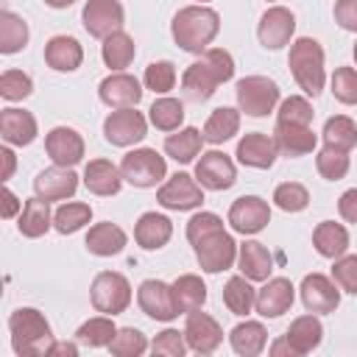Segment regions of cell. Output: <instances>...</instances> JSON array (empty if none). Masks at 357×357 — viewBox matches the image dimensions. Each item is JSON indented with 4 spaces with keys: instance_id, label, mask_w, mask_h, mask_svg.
<instances>
[{
    "instance_id": "1",
    "label": "cell",
    "mask_w": 357,
    "mask_h": 357,
    "mask_svg": "<svg viewBox=\"0 0 357 357\" xmlns=\"http://www.w3.org/2000/svg\"><path fill=\"white\" fill-rule=\"evenodd\" d=\"M220 31V14L209 6H184L176 11L173 22H170V33L176 39V45L187 53H204L209 50V45L215 42Z\"/></svg>"
},
{
    "instance_id": "2",
    "label": "cell",
    "mask_w": 357,
    "mask_h": 357,
    "mask_svg": "<svg viewBox=\"0 0 357 357\" xmlns=\"http://www.w3.org/2000/svg\"><path fill=\"white\" fill-rule=\"evenodd\" d=\"M290 73L298 84V89H304V95L318 98L324 92L326 84V67H324V47L318 39L312 36H298L290 45V56H287Z\"/></svg>"
},
{
    "instance_id": "3",
    "label": "cell",
    "mask_w": 357,
    "mask_h": 357,
    "mask_svg": "<svg viewBox=\"0 0 357 357\" xmlns=\"http://www.w3.org/2000/svg\"><path fill=\"white\" fill-rule=\"evenodd\" d=\"M8 332H11V346L20 357H36L45 354L47 346L53 343V332L47 318L36 307H20L8 315Z\"/></svg>"
},
{
    "instance_id": "4",
    "label": "cell",
    "mask_w": 357,
    "mask_h": 357,
    "mask_svg": "<svg viewBox=\"0 0 357 357\" xmlns=\"http://www.w3.org/2000/svg\"><path fill=\"white\" fill-rule=\"evenodd\" d=\"M120 173L131 187L148 190L162 184V178L167 176V162L156 148H134L123 156Z\"/></svg>"
},
{
    "instance_id": "5",
    "label": "cell",
    "mask_w": 357,
    "mask_h": 357,
    "mask_svg": "<svg viewBox=\"0 0 357 357\" xmlns=\"http://www.w3.org/2000/svg\"><path fill=\"white\" fill-rule=\"evenodd\" d=\"M92 307L103 315H120L131 304V282L117 271H100L89 284Z\"/></svg>"
},
{
    "instance_id": "6",
    "label": "cell",
    "mask_w": 357,
    "mask_h": 357,
    "mask_svg": "<svg viewBox=\"0 0 357 357\" xmlns=\"http://www.w3.org/2000/svg\"><path fill=\"white\" fill-rule=\"evenodd\" d=\"M237 109L248 117H265L279 106V84L268 75H245L237 81Z\"/></svg>"
},
{
    "instance_id": "7",
    "label": "cell",
    "mask_w": 357,
    "mask_h": 357,
    "mask_svg": "<svg viewBox=\"0 0 357 357\" xmlns=\"http://www.w3.org/2000/svg\"><path fill=\"white\" fill-rule=\"evenodd\" d=\"M145 134H148V120H145L142 112H137V106H131V109H114L103 120V137H106L109 145L128 148V145L142 142Z\"/></svg>"
},
{
    "instance_id": "8",
    "label": "cell",
    "mask_w": 357,
    "mask_h": 357,
    "mask_svg": "<svg viewBox=\"0 0 357 357\" xmlns=\"http://www.w3.org/2000/svg\"><path fill=\"white\" fill-rule=\"evenodd\" d=\"M159 206L170 212H190L204 204V187L190 173H173L159 190H156Z\"/></svg>"
},
{
    "instance_id": "9",
    "label": "cell",
    "mask_w": 357,
    "mask_h": 357,
    "mask_svg": "<svg viewBox=\"0 0 357 357\" xmlns=\"http://www.w3.org/2000/svg\"><path fill=\"white\" fill-rule=\"evenodd\" d=\"M192 248H195V259H198L201 271L220 273V271H229L237 262V248L240 245L234 243V237L226 229H220V231L198 240Z\"/></svg>"
},
{
    "instance_id": "10",
    "label": "cell",
    "mask_w": 357,
    "mask_h": 357,
    "mask_svg": "<svg viewBox=\"0 0 357 357\" xmlns=\"http://www.w3.org/2000/svg\"><path fill=\"white\" fill-rule=\"evenodd\" d=\"M81 22L89 36L106 39L114 31H123L126 22V8L120 0H86L81 11Z\"/></svg>"
},
{
    "instance_id": "11",
    "label": "cell",
    "mask_w": 357,
    "mask_h": 357,
    "mask_svg": "<svg viewBox=\"0 0 357 357\" xmlns=\"http://www.w3.org/2000/svg\"><path fill=\"white\" fill-rule=\"evenodd\" d=\"M137 304L139 310L153 318V321H173L178 315V307H176V296H173V284L162 282V279H145L139 282L137 287Z\"/></svg>"
},
{
    "instance_id": "12",
    "label": "cell",
    "mask_w": 357,
    "mask_h": 357,
    "mask_svg": "<svg viewBox=\"0 0 357 357\" xmlns=\"http://www.w3.org/2000/svg\"><path fill=\"white\" fill-rule=\"evenodd\" d=\"M195 178L204 190H212V192H223L229 187H234L237 181V167L231 162L229 153L223 151H206L201 153V159L195 162Z\"/></svg>"
},
{
    "instance_id": "13",
    "label": "cell",
    "mask_w": 357,
    "mask_h": 357,
    "mask_svg": "<svg viewBox=\"0 0 357 357\" xmlns=\"http://www.w3.org/2000/svg\"><path fill=\"white\" fill-rule=\"evenodd\" d=\"M301 304L307 312H315V315H329L337 310L340 304V287L335 279L324 276V273H307L301 279Z\"/></svg>"
},
{
    "instance_id": "14",
    "label": "cell",
    "mask_w": 357,
    "mask_h": 357,
    "mask_svg": "<svg viewBox=\"0 0 357 357\" xmlns=\"http://www.w3.org/2000/svg\"><path fill=\"white\" fill-rule=\"evenodd\" d=\"M293 33H296V17L290 8H284V6L265 8V14L259 17V25H257V36H259L262 47L282 50L284 45H290Z\"/></svg>"
},
{
    "instance_id": "15",
    "label": "cell",
    "mask_w": 357,
    "mask_h": 357,
    "mask_svg": "<svg viewBox=\"0 0 357 357\" xmlns=\"http://www.w3.org/2000/svg\"><path fill=\"white\" fill-rule=\"evenodd\" d=\"M271 223V206L259 195H240L229 206V226L237 234H259Z\"/></svg>"
},
{
    "instance_id": "16",
    "label": "cell",
    "mask_w": 357,
    "mask_h": 357,
    "mask_svg": "<svg viewBox=\"0 0 357 357\" xmlns=\"http://www.w3.org/2000/svg\"><path fill=\"white\" fill-rule=\"evenodd\" d=\"M142 84L137 75L120 70V73H109L100 84H98V95L109 109H131L142 100Z\"/></svg>"
},
{
    "instance_id": "17",
    "label": "cell",
    "mask_w": 357,
    "mask_h": 357,
    "mask_svg": "<svg viewBox=\"0 0 357 357\" xmlns=\"http://www.w3.org/2000/svg\"><path fill=\"white\" fill-rule=\"evenodd\" d=\"M184 337H187L190 351H195V354H212L223 343V329H220V324L209 312L192 310V312H187Z\"/></svg>"
},
{
    "instance_id": "18",
    "label": "cell",
    "mask_w": 357,
    "mask_h": 357,
    "mask_svg": "<svg viewBox=\"0 0 357 357\" xmlns=\"http://www.w3.org/2000/svg\"><path fill=\"white\" fill-rule=\"evenodd\" d=\"M296 301V287L287 276H271L265 279V284L257 290V301H254V310L262 315V318H279L284 315Z\"/></svg>"
},
{
    "instance_id": "19",
    "label": "cell",
    "mask_w": 357,
    "mask_h": 357,
    "mask_svg": "<svg viewBox=\"0 0 357 357\" xmlns=\"http://www.w3.org/2000/svg\"><path fill=\"white\" fill-rule=\"evenodd\" d=\"M45 151L47 156L53 159V165H61V167H75L81 159H84V137L70 128V126H56L47 131L45 137Z\"/></svg>"
},
{
    "instance_id": "20",
    "label": "cell",
    "mask_w": 357,
    "mask_h": 357,
    "mask_svg": "<svg viewBox=\"0 0 357 357\" xmlns=\"http://www.w3.org/2000/svg\"><path fill=\"white\" fill-rule=\"evenodd\" d=\"M237 162L245 165V167H257V170H268L276 156H279V148H276V139L273 134H262V131H251V134H243L237 139Z\"/></svg>"
},
{
    "instance_id": "21",
    "label": "cell",
    "mask_w": 357,
    "mask_h": 357,
    "mask_svg": "<svg viewBox=\"0 0 357 357\" xmlns=\"http://www.w3.org/2000/svg\"><path fill=\"white\" fill-rule=\"evenodd\" d=\"M75 190H78V176L73 173V167L53 165L36 173L33 178V192L45 201H67L75 195Z\"/></svg>"
},
{
    "instance_id": "22",
    "label": "cell",
    "mask_w": 357,
    "mask_h": 357,
    "mask_svg": "<svg viewBox=\"0 0 357 357\" xmlns=\"http://www.w3.org/2000/svg\"><path fill=\"white\" fill-rule=\"evenodd\" d=\"M273 139H276L279 153H284V156H307L318 145V134L312 131V126L279 123V120L273 126Z\"/></svg>"
},
{
    "instance_id": "23",
    "label": "cell",
    "mask_w": 357,
    "mask_h": 357,
    "mask_svg": "<svg viewBox=\"0 0 357 357\" xmlns=\"http://www.w3.org/2000/svg\"><path fill=\"white\" fill-rule=\"evenodd\" d=\"M39 134V126H36V117L25 109H3L0 112V137L6 139V145H31Z\"/></svg>"
},
{
    "instance_id": "24",
    "label": "cell",
    "mask_w": 357,
    "mask_h": 357,
    "mask_svg": "<svg viewBox=\"0 0 357 357\" xmlns=\"http://www.w3.org/2000/svg\"><path fill=\"white\" fill-rule=\"evenodd\" d=\"M84 61V47L75 36H67V33H59V36H50L47 45H45V64L56 73H73L78 70Z\"/></svg>"
},
{
    "instance_id": "25",
    "label": "cell",
    "mask_w": 357,
    "mask_h": 357,
    "mask_svg": "<svg viewBox=\"0 0 357 357\" xmlns=\"http://www.w3.org/2000/svg\"><path fill=\"white\" fill-rule=\"evenodd\" d=\"M220 84H223L220 75H218L204 59L195 61V64H190V67L184 70V75H181L184 98L192 100V103H204V100H209V98L218 92Z\"/></svg>"
},
{
    "instance_id": "26",
    "label": "cell",
    "mask_w": 357,
    "mask_h": 357,
    "mask_svg": "<svg viewBox=\"0 0 357 357\" xmlns=\"http://www.w3.org/2000/svg\"><path fill=\"white\" fill-rule=\"evenodd\" d=\"M170 237H173V223L162 212H142L139 220L134 223V240L145 251H159L162 245H167Z\"/></svg>"
},
{
    "instance_id": "27",
    "label": "cell",
    "mask_w": 357,
    "mask_h": 357,
    "mask_svg": "<svg viewBox=\"0 0 357 357\" xmlns=\"http://www.w3.org/2000/svg\"><path fill=\"white\" fill-rule=\"evenodd\" d=\"M84 187L92 192V195H117L120 187H123V173L114 162L109 159H92L86 167H84Z\"/></svg>"
},
{
    "instance_id": "28",
    "label": "cell",
    "mask_w": 357,
    "mask_h": 357,
    "mask_svg": "<svg viewBox=\"0 0 357 357\" xmlns=\"http://www.w3.org/2000/svg\"><path fill=\"white\" fill-rule=\"evenodd\" d=\"M47 229H53V212H50V201L33 195L22 204V212L17 218V231L28 240H36L42 234H47Z\"/></svg>"
},
{
    "instance_id": "29",
    "label": "cell",
    "mask_w": 357,
    "mask_h": 357,
    "mask_svg": "<svg viewBox=\"0 0 357 357\" xmlns=\"http://www.w3.org/2000/svg\"><path fill=\"white\" fill-rule=\"evenodd\" d=\"M237 268L245 279L251 282H265L271 279V271H273V257L271 251L257 243V240H245L240 248H237Z\"/></svg>"
},
{
    "instance_id": "30",
    "label": "cell",
    "mask_w": 357,
    "mask_h": 357,
    "mask_svg": "<svg viewBox=\"0 0 357 357\" xmlns=\"http://www.w3.org/2000/svg\"><path fill=\"white\" fill-rule=\"evenodd\" d=\"M126 243H128L126 231L117 223H109V220L95 223L86 231V251L95 254V257H114L126 248Z\"/></svg>"
},
{
    "instance_id": "31",
    "label": "cell",
    "mask_w": 357,
    "mask_h": 357,
    "mask_svg": "<svg viewBox=\"0 0 357 357\" xmlns=\"http://www.w3.org/2000/svg\"><path fill=\"white\" fill-rule=\"evenodd\" d=\"M284 337L290 340V346L296 349L298 357H301V354H310V351H315V349L321 346V340H324V324L318 321L315 312L298 315V318L290 324V329H287Z\"/></svg>"
},
{
    "instance_id": "32",
    "label": "cell",
    "mask_w": 357,
    "mask_h": 357,
    "mask_svg": "<svg viewBox=\"0 0 357 357\" xmlns=\"http://www.w3.org/2000/svg\"><path fill=\"white\" fill-rule=\"evenodd\" d=\"M312 245L321 257L326 259H337L349 251V231L343 223H335V220H321L315 229H312Z\"/></svg>"
},
{
    "instance_id": "33",
    "label": "cell",
    "mask_w": 357,
    "mask_h": 357,
    "mask_svg": "<svg viewBox=\"0 0 357 357\" xmlns=\"http://www.w3.org/2000/svg\"><path fill=\"white\" fill-rule=\"evenodd\" d=\"M231 351L240 357H257L268 346V329L259 321H243L229 332Z\"/></svg>"
},
{
    "instance_id": "34",
    "label": "cell",
    "mask_w": 357,
    "mask_h": 357,
    "mask_svg": "<svg viewBox=\"0 0 357 357\" xmlns=\"http://www.w3.org/2000/svg\"><path fill=\"white\" fill-rule=\"evenodd\" d=\"M201 148H204V134L192 126L187 128H178L173 134L165 137V153L181 165L187 162H195V156H201Z\"/></svg>"
},
{
    "instance_id": "35",
    "label": "cell",
    "mask_w": 357,
    "mask_h": 357,
    "mask_svg": "<svg viewBox=\"0 0 357 357\" xmlns=\"http://www.w3.org/2000/svg\"><path fill=\"white\" fill-rule=\"evenodd\" d=\"M100 56H103V64H106L112 73H120V70H126V67L134 61V56H137V45H134L131 33H126V31H114L112 36L103 39V45H100Z\"/></svg>"
},
{
    "instance_id": "36",
    "label": "cell",
    "mask_w": 357,
    "mask_h": 357,
    "mask_svg": "<svg viewBox=\"0 0 357 357\" xmlns=\"http://www.w3.org/2000/svg\"><path fill=\"white\" fill-rule=\"evenodd\" d=\"M240 131V109H231V106H218L206 123H204V142H212V145H220L226 139H231L234 134Z\"/></svg>"
},
{
    "instance_id": "37",
    "label": "cell",
    "mask_w": 357,
    "mask_h": 357,
    "mask_svg": "<svg viewBox=\"0 0 357 357\" xmlns=\"http://www.w3.org/2000/svg\"><path fill=\"white\" fill-rule=\"evenodd\" d=\"M148 120L153 128L159 131H178L181 123H184V103L178 98H170V95H162L151 103L148 109Z\"/></svg>"
},
{
    "instance_id": "38",
    "label": "cell",
    "mask_w": 357,
    "mask_h": 357,
    "mask_svg": "<svg viewBox=\"0 0 357 357\" xmlns=\"http://www.w3.org/2000/svg\"><path fill=\"white\" fill-rule=\"evenodd\" d=\"M173 296H176L178 312H192L206 304V284L195 273H181L173 282Z\"/></svg>"
},
{
    "instance_id": "39",
    "label": "cell",
    "mask_w": 357,
    "mask_h": 357,
    "mask_svg": "<svg viewBox=\"0 0 357 357\" xmlns=\"http://www.w3.org/2000/svg\"><path fill=\"white\" fill-rule=\"evenodd\" d=\"M28 45V22L14 11H0V53L11 56Z\"/></svg>"
},
{
    "instance_id": "40",
    "label": "cell",
    "mask_w": 357,
    "mask_h": 357,
    "mask_svg": "<svg viewBox=\"0 0 357 357\" xmlns=\"http://www.w3.org/2000/svg\"><path fill=\"white\" fill-rule=\"evenodd\" d=\"M254 301H257V290L251 287V279H245L243 273L240 276H231L223 287V304L231 315H248L254 310Z\"/></svg>"
},
{
    "instance_id": "41",
    "label": "cell",
    "mask_w": 357,
    "mask_h": 357,
    "mask_svg": "<svg viewBox=\"0 0 357 357\" xmlns=\"http://www.w3.org/2000/svg\"><path fill=\"white\" fill-rule=\"evenodd\" d=\"M92 220V206L84 201H64L56 212H53V229L59 234H75L78 229H84Z\"/></svg>"
},
{
    "instance_id": "42",
    "label": "cell",
    "mask_w": 357,
    "mask_h": 357,
    "mask_svg": "<svg viewBox=\"0 0 357 357\" xmlns=\"http://www.w3.org/2000/svg\"><path fill=\"white\" fill-rule=\"evenodd\" d=\"M324 145H332V148H340V151H351L357 148V123L346 114H335L324 123Z\"/></svg>"
},
{
    "instance_id": "43",
    "label": "cell",
    "mask_w": 357,
    "mask_h": 357,
    "mask_svg": "<svg viewBox=\"0 0 357 357\" xmlns=\"http://www.w3.org/2000/svg\"><path fill=\"white\" fill-rule=\"evenodd\" d=\"M117 335V326L112 321V315H95L89 321H84L75 332V340L84 343V346H92V349H100V346H109L112 337Z\"/></svg>"
},
{
    "instance_id": "44",
    "label": "cell",
    "mask_w": 357,
    "mask_h": 357,
    "mask_svg": "<svg viewBox=\"0 0 357 357\" xmlns=\"http://www.w3.org/2000/svg\"><path fill=\"white\" fill-rule=\"evenodd\" d=\"M349 165H351L349 151H340V148H332V145H324L315 156V170L326 181H340L349 173Z\"/></svg>"
},
{
    "instance_id": "45",
    "label": "cell",
    "mask_w": 357,
    "mask_h": 357,
    "mask_svg": "<svg viewBox=\"0 0 357 357\" xmlns=\"http://www.w3.org/2000/svg\"><path fill=\"white\" fill-rule=\"evenodd\" d=\"M106 349L114 357H139L148 351V337L134 326H123V329H117V335L112 337V343Z\"/></svg>"
},
{
    "instance_id": "46",
    "label": "cell",
    "mask_w": 357,
    "mask_h": 357,
    "mask_svg": "<svg viewBox=\"0 0 357 357\" xmlns=\"http://www.w3.org/2000/svg\"><path fill=\"white\" fill-rule=\"evenodd\" d=\"M142 84L145 89L156 92V95H167L173 86H176V64L162 59V61H151L145 67V75H142Z\"/></svg>"
},
{
    "instance_id": "47",
    "label": "cell",
    "mask_w": 357,
    "mask_h": 357,
    "mask_svg": "<svg viewBox=\"0 0 357 357\" xmlns=\"http://www.w3.org/2000/svg\"><path fill=\"white\" fill-rule=\"evenodd\" d=\"M273 204L282 212H304L307 204H310V190L298 181H282L273 190Z\"/></svg>"
},
{
    "instance_id": "48",
    "label": "cell",
    "mask_w": 357,
    "mask_h": 357,
    "mask_svg": "<svg viewBox=\"0 0 357 357\" xmlns=\"http://www.w3.org/2000/svg\"><path fill=\"white\" fill-rule=\"evenodd\" d=\"M33 92V81H31V75L28 73H22V70H6L3 75H0V98L3 100H25L28 95Z\"/></svg>"
},
{
    "instance_id": "49",
    "label": "cell",
    "mask_w": 357,
    "mask_h": 357,
    "mask_svg": "<svg viewBox=\"0 0 357 357\" xmlns=\"http://www.w3.org/2000/svg\"><path fill=\"white\" fill-rule=\"evenodd\" d=\"M312 103L307 100V98H301V95H290V98H284L282 103H279V109H276V120L279 123H298V126H310L312 123Z\"/></svg>"
},
{
    "instance_id": "50",
    "label": "cell",
    "mask_w": 357,
    "mask_h": 357,
    "mask_svg": "<svg viewBox=\"0 0 357 357\" xmlns=\"http://www.w3.org/2000/svg\"><path fill=\"white\" fill-rule=\"evenodd\" d=\"M332 84V95L346 103V106H354L357 103V70L354 67H337L329 78Z\"/></svg>"
},
{
    "instance_id": "51",
    "label": "cell",
    "mask_w": 357,
    "mask_h": 357,
    "mask_svg": "<svg viewBox=\"0 0 357 357\" xmlns=\"http://www.w3.org/2000/svg\"><path fill=\"white\" fill-rule=\"evenodd\" d=\"M220 229H223V218L220 215H215V212H195L187 220V240L195 245L198 240H204V237H209V234H215Z\"/></svg>"
},
{
    "instance_id": "52",
    "label": "cell",
    "mask_w": 357,
    "mask_h": 357,
    "mask_svg": "<svg viewBox=\"0 0 357 357\" xmlns=\"http://www.w3.org/2000/svg\"><path fill=\"white\" fill-rule=\"evenodd\" d=\"M187 337H184V332H178V329H165V332H159L156 337H153V343H151V351L153 354H167V357H184L187 354Z\"/></svg>"
},
{
    "instance_id": "53",
    "label": "cell",
    "mask_w": 357,
    "mask_h": 357,
    "mask_svg": "<svg viewBox=\"0 0 357 357\" xmlns=\"http://www.w3.org/2000/svg\"><path fill=\"white\" fill-rule=\"evenodd\" d=\"M332 279L337 282L340 290L357 296V254H343L335 259V268H332Z\"/></svg>"
},
{
    "instance_id": "54",
    "label": "cell",
    "mask_w": 357,
    "mask_h": 357,
    "mask_svg": "<svg viewBox=\"0 0 357 357\" xmlns=\"http://www.w3.org/2000/svg\"><path fill=\"white\" fill-rule=\"evenodd\" d=\"M201 59L220 75V81L226 84V81H231L234 78V59H231V53L229 50H223V47H209V50H204L201 53Z\"/></svg>"
},
{
    "instance_id": "55",
    "label": "cell",
    "mask_w": 357,
    "mask_h": 357,
    "mask_svg": "<svg viewBox=\"0 0 357 357\" xmlns=\"http://www.w3.org/2000/svg\"><path fill=\"white\" fill-rule=\"evenodd\" d=\"M335 22L343 31L357 33V0H335Z\"/></svg>"
},
{
    "instance_id": "56",
    "label": "cell",
    "mask_w": 357,
    "mask_h": 357,
    "mask_svg": "<svg viewBox=\"0 0 357 357\" xmlns=\"http://www.w3.org/2000/svg\"><path fill=\"white\" fill-rule=\"evenodd\" d=\"M337 212L346 223H354L357 226V187H349L340 198H337Z\"/></svg>"
},
{
    "instance_id": "57",
    "label": "cell",
    "mask_w": 357,
    "mask_h": 357,
    "mask_svg": "<svg viewBox=\"0 0 357 357\" xmlns=\"http://www.w3.org/2000/svg\"><path fill=\"white\" fill-rule=\"evenodd\" d=\"M17 212H22V201L14 195L11 187H3V209H0V218L3 220H11Z\"/></svg>"
},
{
    "instance_id": "58",
    "label": "cell",
    "mask_w": 357,
    "mask_h": 357,
    "mask_svg": "<svg viewBox=\"0 0 357 357\" xmlns=\"http://www.w3.org/2000/svg\"><path fill=\"white\" fill-rule=\"evenodd\" d=\"M0 159H3V173H0V178H3V181H8V178L14 176V167H17L14 151H11V148H0Z\"/></svg>"
},
{
    "instance_id": "59",
    "label": "cell",
    "mask_w": 357,
    "mask_h": 357,
    "mask_svg": "<svg viewBox=\"0 0 357 357\" xmlns=\"http://www.w3.org/2000/svg\"><path fill=\"white\" fill-rule=\"evenodd\" d=\"M45 354H70V357H75L78 354V346L75 343H70V340H53L50 346H47V351Z\"/></svg>"
},
{
    "instance_id": "60",
    "label": "cell",
    "mask_w": 357,
    "mask_h": 357,
    "mask_svg": "<svg viewBox=\"0 0 357 357\" xmlns=\"http://www.w3.org/2000/svg\"><path fill=\"white\" fill-rule=\"evenodd\" d=\"M268 351H271L273 357H279V354H287V357H298V354H296V349L290 346V340H287V337H279V340H273Z\"/></svg>"
},
{
    "instance_id": "61",
    "label": "cell",
    "mask_w": 357,
    "mask_h": 357,
    "mask_svg": "<svg viewBox=\"0 0 357 357\" xmlns=\"http://www.w3.org/2000/svg\"><path fill=\"white\" fill-rule=\"evenodd\" d=\"M75 0H45V6H50V8H70Z\"/></svg>"
},
{
    "instance_id": "62",
    "label": "cell",
    "mask_w": 357,
    "mask_h": 357,
    "mask_svg": "<svg viewBox=\"0 0 357 357\" xmlns=\"http://www.w3.org/2000/svg\"><path fill=\"white\" fill-rule=\"evenodd\" d=\"M195 3H201V6H206V3H212V0H195Z\"/></svg>"
},
{
    "instance_id": "63",
    "label": "cell",
    "mask_w": 357,
    "mask_h": 357,
    "mask_svg": "<svg viewBox=\"0 0 357 357\" xmlns=\"http://www.w3.org/2000/svg\"><path fill=\"white\" fill-rule=\"evenodd\" d=\"M354 61H357V42H354Z\"/></svg>"
},
{
    "instance_id": "64",
    "label": "cell",
    "mask_w": 357,
    "mask_h": 357,
    "mask_svg": "<svg viewBox=\"0 0 357 357\" xmlns=\"http://www.w3.org/2000/svg\"><path fill=\"white\" fill-rule=\"evenodd\" d=\"M265 3H273V0H265Z\"/></svg>"
}]
</instances>
